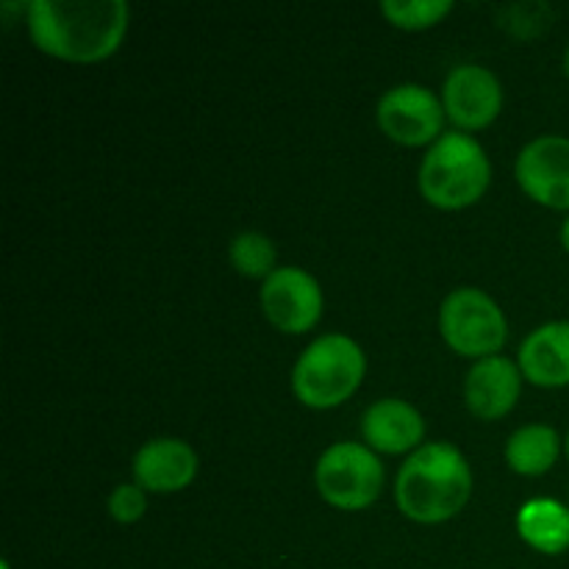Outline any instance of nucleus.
Listing matches in <instances>:
<instances>
[{
    "label": "nucleus",
    "mask_w": 569,
    "mask_h": 569,
    "mask_svg": "<svg viewBox=\"0 0 569 569\" xmlns=\"http://www.w3.org/2000/svg\"><path fill=\"white\" fill-rule=\"evenodd\" d=\"M565 450H567V459H569V433H567V439H565Z\"/></svg>",
    "instance_id": "22"
},
{
    "label": "nucleus",
    "mask_w": 569,
    "mask_h": 569,
    "mask_svg": "<svg viewBox=\"0 0 569 569\" xmlns=\"http://www.w3.org/2000/svg\"><path fill=\"white\" fill-rule=\"evenodd\" d=\"M561 453V437L556 428L545 422H531V426L517 428L506 442V465L526 478H539L550 472Z\"/></svg>",
    "instance_id": "16"
},
{
    "label": "nucleus",
    "mask_w": 569,
    "mask_h": 569,
    "mask_svg": "<svg viewBox=\"0 0 569 569\" xmlns=\"http://www.w3.org/2000/svg\"><path fill=\"white\" fill-rule=\"evenodd\" d=\"M472 470L456 445L431 442L409 456L395 478V503L420 526H439L465 511Z\"/></svg>",
    "instance_id": "2"
},
{
    "label": "nucleus",
    "mask_w": 569,
    "mask_h": 569,
    "mask_svg": "<svg viewBox=\"0 0 569 569\" xmlns=\"http://www.w3.org/2000/svg\"><path fill=\"white\" fill-rule=\"evenodd\" d=\"M561 244H565V250L569 253V217L561 222Z\"/></svg>",
    "instance_id": "20"
},
{
    "label": "nucleus",
    "mask_w": 569,
    "mask_h": 569,
    "mask_svg": "<svg viewBox=\"0 0 569 569\" xmlns=\"http://www.w3.org/2000/svg\"><path fill=\"white\" fill-rule=\"evenodd\" d=\"M361 437L376 453H415L426 439V420L409 400L383 398L361 415Z\"/></svg>",
    "instance_id": "13"
},
{
    "label": "nucleus",
    "mask_w": 569,
    "mask_h": 569,
    "mask_svg": "<svg viewBox=\"0 0 569 569\" xmlns=\"http://www.w3.org/2000/svg\"><path fill=\"white\" fill-rule=\"evenodd\" d=\"M261 311L283 333H306L322 317V289L311 272L300 267H278L261 283Z\"/></svg>",
    "instance_id": "8"
},
{
    "label": "nucleus",
    "mask_w": 569,
    "mask_h": 569,
    "mask_svg": "<svg viewBox=\"0 0 569 569\" xmlns=\"http://www.w3.org/2000/svg\"><path fill=\"white\" fill-rule=\"evenodd\" d=\"M522 392V372L506 356L478 359L465 378V403L481 420H500L517 406Z\"/></svg>",
    "instance_id": "12"
},
{
    "label": "nucleus",
    "mask_w": 569,
    "mask_h": 569,
    "mask_svg": "<svg viewBox=\"0 0 569 569\" xmlns=\"http://www.w3.org/2000/svg\"><path fill=\"white\" fill-rule=\"evenodd\" d=\"M228 259H231L233 270L244 278H267L278 270V250L270 237L259 231H242L231 239L228 244Z\"/></svg>",
    "instance_id": "17"
},
{
    "label": "nucleus",
    "mask_w": 569,
    "mask_h": 569,
    "mask_svg": "<svg viewBox=\"0 0 569 569\" xmlns=\"http://www.w3.org/2000/svg\"><path fill=\"white\" fill-rule=\"evenodd\" d=\"M517 533L528 548L545 556L569 550V506L553 498H533L517 511Z\"/></svg>",
    "instance_id": "15"
},
{
    "label": "nucleus",
    "mask_w": 569,
    "mask_h": 569,
    "mask_svg": "<svg viewBox=\"0 0 569 569\" xmlns=\"http://www.w3.org/2000/svg\"><path fill=\"white\" fill-rule=\"evenodd\" d=\"M439 333L459 356L489 359L498 356L509 339V320L498 300L478 287H459L442 300Z\"/></svg>",
    "instance_id": "5"
},
{
    "label": "nucleus",
    "mask_w": 569,
    "mask_h": 569,
    "mask_svg": "<svg viewBox=\"0 0 569 569\" xmlns=\"http://www.w3.org/2000/svg\"><path fill=\"white\" fill-rule=\"evenodd\" d=\"M106 509H109L111 520L122 522V526H131V522L142 520L144 511H148V495H144V489L137 481L120 483L109 495V500H106Z\"/></svg>",
    "instance_id": "19"
},
{
    "label": "nucleus",
    "mask_w": 569,
    "mask_h": 569,
    "mask_svg": "<svg viewBox=\"0 0 569 569\" xmlns=\"http://www.w3.org/2000/svg\"><path fill=\"white\" fill-rule=\"evenodd\" d=\"M515 176L539 206L569 211V137L545 133L531 139L517 156Z\"/></svg>",
    "instance_id": "9"
},
{
    "label": "nucleus",
    "mask_w": 569,
    "mask_h": 569,
    "mask_svg": "<svg viewBox=\"0 0 569 569\" xmlns=\"http://www.w3.org/2000/svg\"><path fill=\"white\" fill-rule=\"evenodd\" d=\"M492 183V164L478 139L465 131H445L420 164V192L442 211L478 203Z\"/></svg>",
    "instance_id": "3"
},
{
    "label": "nucleus",
    "mask_w": 569,
    "mask_h": 569,
    "mask_svg": "<svg viewBox=\"0 0 569 569\" xmlns=\"http://www.w3.org/2000/svg\"><path fill=\"white\" fill-rule=\"evenodd\" d=\"M445 114L461 131H481L498 120L503 109V87L489 67L459 64L442 83Z\"/></svg>",
    "instance_id": "10"
},
{
    "label": "nucleus",
    "mask_w": 569,
    "mask_h": 569,
    "mask_svg": "<svg viewBox=\"0 0 569 569\" xmlns=\"http://www.w3.org/2000/svg\"><path fill=\"white\" fill-rule=\"evenodd\" d=\"M26 11L33 44L70 64H94L117 53L131 17L126 0H33Z\"/></svg>",
    "instance_id": "1"
},
{
    "label": "nucleus",
    "mask_w": 569,
    "mask_h": 569,
    "mask_svg": "<svg viewBox=\"0 0 569 569\" xmlns=\"http://www.w3.org/2000/svg\"><path fill=\"white\" fill-rule=\"evenodd\" d=\"M445 106L437 92L422 83H398L378 98V128L403 148L433 144L442 137Z\"/></svg>",
    "instance_id": "7"
},
{
    "label": "nucleus",
    "mask_w": 569,
    "mask_h": 569,
    "mask_svg": "<svg viewBox=\"0 0 569 569\" xmlns=\"http://www.w3.org/2000/svg\"><path fill=\"white\" fill-rule=\"evenodd\" d=\"M565 72H567V78H569V44H567V53H565Z\"/></svg>",
    "instance_id": "21"
},
{
    "label": "nucleus",
    "mask_w": 569,
    "mask_h": 569,
    "mask_svg": "<svg viewBox=\"0 0 569 569\" xmlns=\"http://www.w3.org/2000/svg\"><path fill=\"white\" fill-rule=\"evenodd\" d=\"M200 459L194 448L183 439L161 437L150 439L133 456V481L144 492L172 495L187 489L198 476Z\"/></svg>",
    "instance_id": "11"
},
{
    "label": "nucleus",
    "mask_w": 569,
    "mask_h": 569,
    "mask_svg": "<svg viewBox=\"0 0 569 569\" xmlns=\"http://www.w3.org/2000/svg\"><path fill=\"white\" fill-rule=\"evenodd\" d=\"M315 483L333 509L365 511L381 498L383 465L367 445L337 442L317 459Z\"/></svg>",
    "instance_id": "6"
},
{
    "label": "nucleus",
    "mask_w": 569,
    "mask_h": 569,
    "mask_svg": "<svg viewBox=\"0 0 569 569\" xmlns=\"http://www.w3.org/2000/svg\"><path fill=\"white\" fill-rule=\"evenodd\" d=\"M522 378L542 389L569 387V322H545L533 328L517 353Z\"/></svg>",
    "instance_id": "14"
},
{
    "label": "nucleus",
    "mask_w": 569,
    "mask_h": 569,
    "mask_svg": "<svg viewBox=\"0 0 569 569\" xmlns=\"http://www.w3.org/2000/svg\"><path fill=\"white\" fill-rule=\"evenodd\" d=\"M381 11L392 26L422 31L442 22L453 11V0H383Z\"/></svg>",
    "instance_id": "18"
},
{
    "label": "nucleus",
    "mask_w": 569,
    "mask_h": 569,
    "mask_svg": "<svg viewBox=\"0 0 569 569\" xmlns=\"http://www.w3.org/2000/svg\"><path fill=\"white\" fill-rule=\"evenodd\" d=\"M367 372L365 350L348 333H322L300 353L292 389L309 409H337L356 395Z\"/></svg>",
    "instance_id": "4"
}]
</instances>
